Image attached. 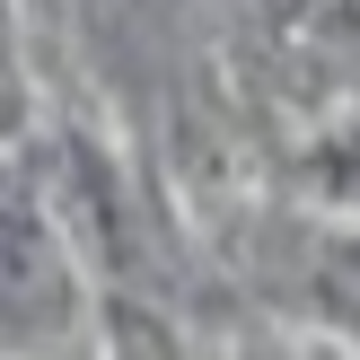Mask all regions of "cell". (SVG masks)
<instances>
[{
	"instance_id": "cell-2",
	"label": "cell",
	"mask_w": 360,
	"mask_h": 360,
	"mask_svg": "<svg viewBox=\"0 0 360 360\" xmlns=\"http://www.w3.org/2000/svg\"><path fill=\"white\" fill-rule=\"evenodd\" d=\"M299 185H308L334 220H360V97L299 150Z\"/></svg>"
},
{
	"instance_id": "cell-1",
	"label": "cell",
	"mask_w": 360,
	"mask_h": 360,
	"mask_svg": "<svg viewBox=\"0 0 360 360\" xmlns=\"http://www.w3.org/2000/svg\"><path fill=\"white\" fill-rule=\"evenodd\" d=\"M79 316L62 220L18 167H0V343H62Z\"/></svg>"
}]
</instances>
